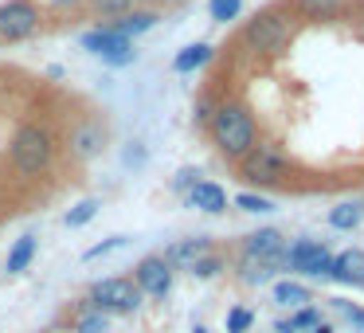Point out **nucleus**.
Listing matches in <instances>:
<instances>
[{
  "label": "nucleus",
  "mask_w": 364,
  "mask_h": 333,
  "mask_svg": "<svg viewBox=\"0 0 364 333\" xmlns=\"http://www.w3.org/2000/svg\"><path fill=\"white\" fill-rule=\"evenodd\" d=\"M208 130H212L215 149H220L223 157H235V161L243 157L255 142H259V130H255L251 110H247V106H239V102L220 106V110L212 114V122H208Z\"/></svg>",
  "instance_id": "f257e3e1"
},
{
  "label": "nucleus",
  "mask_w": 364,
  "mask_h": 333,
  "mask_svg": "<svg viewBox=\"0 0 364 333\" xmlns=\"http://www.w3.org/2000/svg\"><path fill=\"white\" fill-rule=\"evenodd\" d=\"M9 157L20 176H40L48 173L51 157H55V142H51V134L43 126H20L16 137H12Z\"/></svg>",
  "instance_id": "f03ea898"
},
{
  "label": "nucleus",
  "mask_w": 364,
  "mask_h": 333,
  "mask_svg": "<svg viewBox=\"0 0 364 333\" xmlns=\"http://www.w3.org/2000/svg\"><path fill=\"white\" fill-rule=\"evenodd\" d=\"M239 161H243V176L255 184H286L294 173V161L274 145H251Z\"/></svg>",
  "instance_id": "7ed1b4c3"
},
{
  "label": "nucleus",
  "mask_w": 364,
  "mask_h": 333,
  "mask_svg": "<svg viewBox=\"0 0 364 333\" xmlns=\"http://www.w3.org/2000/svg\"><path fill=\"white\" fill-rule=\"evenodd\" d=\"M290 36H294L290 16H282V12H259V16L247 24L243 40L251 43L255 51H262V56H278V51H286Z\"/></svg>",
  "instance_id": "20e7f679"
},
{
  "label": "nucleus",
  "mask_w": 364,
  "mask_h": 333,
  "mask_svg": "<svg viewBox=\"0 0 364 333\" xmlns=\"http://www.w3.org/2000/svg\"><path fill=\"white\" fill-rule=\"evenodd\" d=\"M141 298L145 294L137 290L134 278H102V282L90 286V302L102 314H134L141 306Z\"/></svg>",
  "instance_id": "39448f33"
},
{
  "label": "nucleus",
  "mask_w": 364,
  "mask_h": 333,
  "mask_svg": "<svg viewBox=\"0 0 364 333\" xmlns=\"http://www.w3.org/2000/svg\"><path fill=\"white\" fill-rule=\"evenodd\" d=\"M40 32V9L32 0H4L0 4V40L20 43Z\"/></svg>",
  "instance_id": "423d86ee"
},
{
  "label": "nucleus",
  "mask_w": 364,
  "mask_h": 333,
  "mask_svg": "<svg viewBox=\"0 0 364 333\" xmlns=\"http://www.w3.org/2000/svg\"><path fill=\"white\" fill-rule=\"evenodd\" d=\"M282 263H286L290 270H301V275H309V278H329V270H333L329 247L317 243V239H298L294 247H286Z\"/></svg>",
  "instance_id": "0eeeda50"
},
{
  "label": "nucleus",
  "mask_w": 364,
  "mask_h": 333,
  "mask_svg": "<svg viewBox=\"0 0 364 333\" xmlns=\"http://www.w3.org/2000/svg\"><path fill=\"white\" fill-rule=\"evenodd\" d=\"M82 48H87L90 56H98L102 63H110V67H126V63H134V59H137L134 40H126V36L110 32V28L87 32V36H82Z\"/></svg>",
  "instance_id": "6e6552de"
},
{
  "label": "nucleus",
  "mask_w": 364,
  "mask_h": 333,
  "mask_svg": "<svg viewBox=\"0 0 364 333\" xmlns=\"http://www.w3.org/2000/svg\"><path fill=\"white\" fill-rule=\"evenodd\" d=\"M134 282L149 298H165L173 290V267L165 263V255H149V259H141L134 267Z\"/></svg>",
  "instance_id": "1a4fd4ad"
},
{
  "label": "nucleus",
  "mask_w": 364,
  "mask_h": 333,
  "mask_svg": "<svg viewBox=\"0 0 364 333\" xmlns=\"http://www.w3.org/2000/svg\"><path fill=\"white\" fill-rule=\"evenodd\" d=\"M243 255H255V259H270V263H282L286 255V239L278 228H262L255 236L243 239Z\"/></svg>",
  "instance_id": "9d476101"
},
{
  "label": "nucleus",
  "mask_w": 364,
  "mask_h": 333,
  "mask_svg": "<svg viewBox=\"0 0 364 333\" xmlns=\"http://www.w3.org/2000/svg\"><path fill=\"white\" fill-rule=\"evenodd\" d=\"M329 278H333V282H345V286H364V251H341V255H333Z\"/></svg>",
  "instance_id": "9b49d317"
},
{
  "label": "nucleus",
  "mask_w": 364,
  "mask_h": 333,
  "mask_svg": "<svg viewBox=\"0 0 364 333\" xmlns=\"http://www.w3.org/2000/svg\"><path fill=\"white\" fill-rule=\"evenodd\" d=\"M188 204L200 208V212H208V216H215V212L228 208V192H223L215 181H196L188 189Z\"/></svg>",
  "instance_id": "f8f14e48"
},
{
  "label": "nucleus",
  "mask_w": 364,
  "mask_h": 333,
  "mask_svg": "<svg viewBox=\"0 0 364 333\" xmlns=\"http://www.w3.org/2000/svg\"><path fill=\"white\" fill-rule=\"evenodd\" d=\"M212 251V239H204V236H196V239H181V243H173L165 251V263L168 267H181V270H188L192 263L200 259V255H208Z\"/></svg>",
  "instance_id": "ddd939ff"
},
{
  "label": "nucleus",
  "mask_w": 364,
  "mask_h": 333,
  "mask_svg": "<svg viewBox=\"0 0 364 333\" xmlns=\"http://www.w3.org/2000/svg\"><path fill=\"white\" fill-rule=\"evenodd\" d=\"M274 270H278V263H270V259H255V255H243V263H239V278H243L247 286H262V282H270V278H274Z\"/></svg>",
  "instance_id": "4468645a"
},
{
  "label": "nucleus",
  "mask_w": 364,
  "mask_h": 333,
  "mask_svg": "<svg viewBox=\"0 0 364 333\" xmlns=\"http://www.w3.org/2000/svg\"><path fill=\"white\" fill-rule=\"evenodd\" d=\"M364 223V200H345V204H337L329 212V228L337 231H353Z\"/></svg>",
  "instance_id": "2eb2a0df"
},
{
  "label": "nucleus",
  "mask_w": 364,
  "mask_h": 333,
  "mask_svg": "<svg viewBox=\"0 0 364 333\" xmlns=\"http://www.w3.org/2000/svg\"><path fill=\"white\" fill-rule=\"evenodd\" d=\"M153 24H157V16H153V12H122V16L110 24V32H118V36H126V40H134V36L149 32Z\"/></svg>",
  "instance_id": "dca6fc26"
},
{
  "label": "nucleus",
  "mask_w": 364,
  "mask_h": 333,
  "mask_svg": "<svg viewBox=\"0 0 364 333\" xmlns=\"http://www.w3.org/2000/svg\"><path fill=\"white\" fill-rule=\"evenodd\" d=\"M204 63H212V43H188V48L173 59V71L188 75V71H200Z\"/></svg>",
  "instance_id": "f3484780"
},
{
  "label": "nucleus",
  "mask_w": 364,
  "mask_h": 333,
  "mask_svg": "<svg viewBox=\"0 0 364 333\" xmlns=\"http://www.w3.org/2000/svg\"><path fill=\"white\" fill-rule=\"evenodd\" d=\"M32 259H36V236H20L16 247L9 251V263H4V270H9V275H20V270H24Z\"/></svg>",
  "instance_id": "a211bd4d"
},
{
  "label": "nucleus",
  "mask_w": 364,
  "mask_h": 333,
  "mask_svg": "<svg viewBox=\"0 0 364 333\" xmlns=\"http://www.w3.org/2000/svg\"><path fill=\"white\" fill-rule=\"evenodd\" d=\"M274 302L278 306H290V310L309 306V290L301 282H274Z\"/></svg>",
  "instance_id": "6ab92c4d"
},
{
  "label": "nucleus",
  "mask_w": 364,
  "mask_h": 333,
  "mask_svg": "<svg viewBox=\"0 0 364 333\" xmlns=\"http://www.w3.org/2000/svg\"><path fill=\"white\" fill-rule=\"evenodd\" d=\"M341 4L345 0H298V12L301 16H314V20H325L333 12H341Z\"/></svg>",
  "instance_id": "aec40b11"
},
{
  "label": "nucleus",
  "mask_w": 364,
  "mask_h": 333,
  "mask_svg": "<svg viewBox=\"0 0 364 333\" xmlns=\"http://www.w3.org/2000/svg\"><path fill=\"white\" fill-rule=\"evenodd\" d=\"M98 145H102V130L98 126H82L79 134H75V153H79V157H90Z\"/></svg>",
  "instance_id": "412c9836"
},
{
  "label": "nucleus",
  "mask_w": 364,
  "mask_h": 333,
  "mask_svg": "<svg viewBox=\"0 0 364 333\" xmlns=\"http://www.w3.org/2000/svg\"><path fill=\"white\" fill-rule=\"evenodd\" d=\"M220 270H223V259H220V255L208 251V255H200V259L188 267V275H192V278H215Z\"/></svg>",
  "instance_id": "4be33fe9"
},
{
  "label": "nucleus",
  "mask_w": 364,
  "mask_h": 333,
  "mask_svg": "<svg viewBox=\"0 0 364 333\" xmlns=\"http://www.w3.org/2000/svg\"><path fill=\"white\" fill-rule=\"evenodd\" d=\"M208 12H212L215 24H228V20H235L239 12H243V0H212Z\"/></svg>",
  "instance_id": "5701e85b"
},
{
  "label": "nucleus",
  "mask_w": 364,
  "mask_h": 333,
  "mask_svg": "<svg viewBox=\"0 0 364 333\" xmlns=\"http://www.w3.org/2000/svg\"><path fill=\"white\" fill-rule=\"evenodd\" d=\"M98 216V200H82V204H75L71 212H67V228H82V223H90Z\"/></svg>",
  "instance_id": "b1692460"
},
{
  "label": "nucleus",
  "mask_w": 364,
  "mask_h": 333,
  "mask_svg": "<svg viewBox=\"0 0 364 333\" xmlns=\"http://www.w3.org/2000/svg\"><path fill=\"white\" fill-rule=\"evenodd\" d=\"M75 329H79V333H110V317H106L102 310H90V314L79 317Z\"/></svg>",
  "instance_id": "393cba45"
},
{
  "label": "nucleus",
  "mask_w": 364,
  "mask_h": 333,
  "mask_svg": "<svg viewBox=\"0 0 364 333\" xmlns=\"http://www.w3.org/2000/svg\"><path fill=\"white\" fill-rule=\"evenodd\" d=\"M235 204L243 208V212H274V204H270L267 196H255V192H239Z\"/></svg>",
  "instance_id": "a878e982"
},
{
  "label": "nucleus",
  "mask_w": 364,
  "mask_h": 333,
  "mask_svg": "<svg viewBox=\"0 0 364 333\" xmlns=\"http://www.w3.org/2000/svg\"><path fill=\"white\" fill-rule=\"evenodd\" d=\"M321 322V314H317L314 306H298V314L290 317V329L298 333V329H314V325Z\"/></svg>",
  "instance_id": "bb28decb"
},
{
  "label": "nucleus",
  "mask_w": 364,
  "mask_h": 333,
  "mask_svg": "<svg viewBox=\"0 0 364 333\" xmlns=\"http://www.w3.org/2000/svg\"><path fill=\"white\" fill-rule=\"evenodd\" d=\"M251 322H255V314H251V310L235 306V310L228 314V333H247V329H251Z\"/></svg>",
  "instance_id": "cd10ccee"
},
{
  "label": "nucleus",
  "mask_w": 364,
  "mask_h": 333,
  "mask_svg": "<svg viewBox=\"0 0 364 333\" xmlns=\"http://www.w3.org/2000/svg\"><path fill=\"white\" fill-rule=\"evenodd\" d=\"M118 247H126V236H114V239H106V243H95L87 251V259H98V255H110V251H118Z\"/></svg>",
  "instance_id": "c85d7f7f"
},
{
  "label": "nucleus",
  "mask_w": 364,
  "mask_h": 333,
  "mask_svg": "<svg viewBox=\"0 0 364 333\" xmlns=\"http://www.w3.org/2000/svg\"><path fill=\"white\" fill-rule=\"evenodd\" d=\"M212 114H215V106L208 102V98H200V102L192 106V122H196V126H208V122H212Z\"/></svg>",
  "instance_id": "c756f323"
},
{
  "label": "nucleus",
  "mask_w": 364,
  "mask_h": 333,
  "mask_svg": "<svg viewBox=\"0 0 364 333\" xmlns=\"http://www.w3.org/2000/svg\"><path fill=\"white\" fill-rule=\"evenodd\" d=\"M98 12L102 16H122V12H129V0H95Z\"/></svg>",
  "instance_id": "7c9ffc66"
},
{
  "label": "nucleus",
  "mask_w": 364,
  "mask_h": 333,
  "mask_svg": "<svg viewBox=\"0 0 364 333\" xmlns=\"http://www.w3.org/2000/svg\"><path fill=\"white\" fill-rule=\"evenodd\" d=\"M196 176H200L196 169H181V173L173 176V189H176V192H188L192 184H196Z\"/></svg>",
  "instance_id": "2f4dec72"
},
{
  "label": "nucleus",
  "mask_w": 364,
  "mask_h": 333,
  "mask_svg": "<svg viewBox=\"0 0 364 333\" xmlns=\"http://www.w3.org/2000/svg\"><path fill=\"white\" fill-rule=\"evenodd\" d=\"M341 310L348 314V322H353L356 329H364V310H360V306H348V302H341Z\"/></svg>",
  "instance_id": "473e14b6"
},
{
  "label": "nucleus",
  "mask_w": 364,
  "mask_h": 333,
  "mask_svg": "<svg viewBox=\"0 0 364 333\" xmlns=\"http://www.w3.org/2000/svg\"><path fill=\"white\" fill-rule=\"evenodd\" d=\"M309 333H333V325H325V322H317V325H314V329H309Z\"/></svg>",
  "instance_id": "72a5a7b5"
},
{
  "label": "nucleus",
  "mask_w": 364,
  "mask_h": 333,
  "mask_svg": "<svg viewBox=\"0 0 364 333\" xmlns=\"http://www.w3.org/2000/svg\"><path fill=\"white\" fill-rule=\"evenodd\" d=\"M51 4H79V0H51Z\"/></svg>",
  "instance_id": "f704fd0d"
},
{
  "label": "nucleus",
  "mask_w": 364,
  "mask_h": 333,
  "mask_svg": "<svg viewBox=\"0 0 364 333\" xmlns=\"http://www.w3.org/2000/svg\"><path fill=\"white\" fill-rule=\"evenodd\" d=\"M278 333H294V329H290V325H278Z\"/></svg>",
  "instance_id": "c9c22d12"
},
{
  "label": "nucleus",
  "mask_w": 364,
  "mask_h": 333,
  "mask_svg": "<svg viewBox=\"0 0 364 333\" xmlns=\"http://www.w3.org/2000/svg\"><path fill=\"white\" fill-rule=\"evenodd\" d=\"M192 333H208V329H204V325H196V329H192Z\"/></svg>",
  "instance_id": "e433bc0d"
},
{
  "label": "nucleus",
  "mask_w": 364,
  "mask_h": 333,
  "mask_svg": "<svg viewBox=\"0 0 364 333\" xmlns=\"http://www.w3.org/2000/svg\"><path fill=\"white\" fill-rule=\"evenodd\" d=\"M165 4H181V0H165Z\"/></svg>",
  "instance_id": "4c0bfd02"
}]
</instances>
